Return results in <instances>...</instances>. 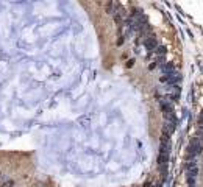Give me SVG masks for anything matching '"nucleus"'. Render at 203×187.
<instances>
[{
    "label": "nucleus",
    "instance_id": "f257e3e1",
    "mask_svg": "<svg viewBox=\"0 0 203 187\" xmlns=\"http://www.w3.org/2000/svg\"><path fill=\"white\" fill-rule=\"evenodd\" d=\"M203 151V142L200 137H194L189 143V148H187V161L189 159H195L197 156H200Z\"/></svg>",
    "mask_w": 203,
    "mask_h": 187
},
{
    "label": "nucleus",
    "instance_id": "f03ea898",
    "mask_svg": "<svg viewBox=\"0 0 203 187\" xmlns=\"http://www.w3.org/2000/svg\"><path fill=\"white\" fill-rule=\"evenodd\" d=\"M161 83H167L169 86H178L181 83V75L180 73H170V75H163L161 77Z\"/></svg>",
    "mask_w": 203,
    "mask_h": 187
},
{
    "label": "nucleus",
    "instance_id": "7ed1b4c3",
    "mask_svg": "<svg viewBox=\"0 0 203 187\" xmlns=\"http://www.w3.org/2000/svg\"><path fill=\"white\" fill-rule=\"evenodd\" d=\"M158 45H159V44H158V39H156L155 36H147V37L144 39V47L147 48L150 53L155 52L156 48H158Z\"/></svg>",
    "mask_w": 203,
    "mask_h": 187
},
{
    "label": "nucleus",
    "instance_id": "20e7f679",
    "mask_svg": "<svg viewBox=\"0 0 203 187\" xmlns=\"http://www.w3.org/2000/svg\"><path fill=\"white\" fill-rule=\"evenodd\" d=\"M161 69H163V72H164V75H170V73H175V66L172 63H164L163 66H161Z\"/></svg>",
    "mask_w": 203,
    "mask_h": 187
},
{
    "label": "nucleus",
    "instance_id": "39448f33",
    "mask_svg": "<svg viewBox=\"0 0 203 187\" xmlns=\"http://www.w3.org/2000/svg\"><path fill=\"white\" fill-rule=\"evenodd\" d=\"M155 55H156V58H166L167 48L164 47V45H158V48L155 50Z\"/></svg>",
    "mask_w": 203,
    "mask_h": 187
},
{
    "label": "nucleus",
    "instance_id": "423d86ee",
    "mask_svg": "<svg viewBox=\"0 0 203 187\" xmlns=\"http://www.w3.org/2000/svg\"><path fill=\"white\" fill-rule=\"evenodd\" d=\"M0 187H14V181L13 179H3V182L0 184Z\"/></svg>",
    "mask_w": 203,
    "mask_h": 187
},
{
    "label": "nucleus",
    "instance_id": "0eeeda50",
    "mask_svg": "<svg viewBox=\"0 0 203 187\" xmlns=\"http://www.w3.org/2000/svg\"><path fill=\"white\" fill-rule=\"evenodd\" d=\"M144 187H155V186L152 184V181H147V182H145V184H144Z\"/></svg>",
    "mask_w": 203,
    "mask_h": 187
}]
</instances>
